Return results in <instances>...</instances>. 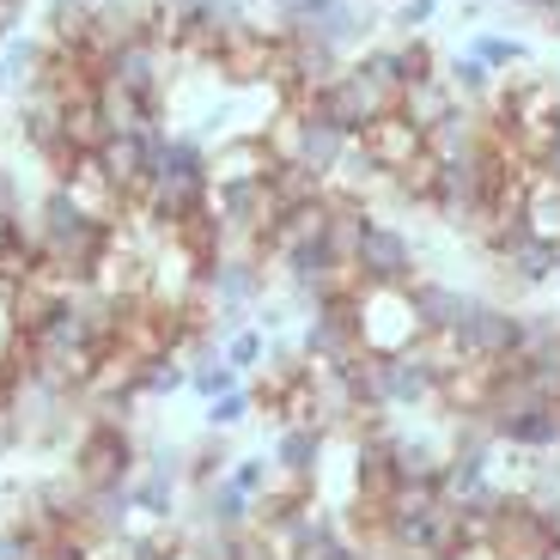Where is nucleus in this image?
<instances>
[{
    "instance_id": "3",
    "label": "nucleus",
    "mask_w": 560,
    "mask_h": 560,
    "mask_svg": "<svg viewBox=\"0 0 560 560\" xmlns=\"http://www.w3.org/2000/svg\"><path fill=\"white\" fill-rule=\"evenodd\" d=\"M305 110H317L323 122H336L341 135H353V140H360L365 128L378 122V116H390V110H396V98L384 92L378 80H365V73L348 61V68H341L329 85H317V92H311V98H305Z\"/></svg>"
},
{
    "instance_id": "35",
    "label": "nucleus",
    "mask_w": 560,
    "mask_h": 560,
    "mask_svg": "<svg viewBox=\"0 0 560 560\" xmlns=\"http://www.w3.org/2000/svg\"><path fill=\"white\" fill-rule=\"evenodd\" d=\"M25 7H31V0H0V43L19 37V25H25Z\"/></svg>"
},
{
    "instance_id": "32",
    "label": "nucleus",
    "mask_w": 560,
    "mask_h": 560,
    "mask_svg": "<svg viewBox=\"0 0 560 560\" xmlns=\"http://www.w3.org/2000/svg\"><path fill=\"white\" fill-rule=\"evenodd\" d=\"M518 372L536 384V396H542L548 408H560V341H555L548 353H536V360H524Z\"/></svg>"
},
{
    "instance_id": "15",
    "label": "nucleus",
    "mask_w": 560,
    "mask_h": 560,
    "mask_svg": "<svg viewBox=\"0 0 560 560\" xmlns=\"http://www.w3.org/2000/svg\"><path fill=\"white\" fill-rule=\"evenodd\" d=\"M275 165L280 159L268 135H220V147H213V183H268Z\"/></svg>"
},
{
    "instance_id": "7",
    "label": "nucleus",
    "mask_w": 560,
    "mask_h": 560,
    "mask_svg": "<svg viewBox=\"0 0 560 560\" xmlns=\"http://www.w3.org/2000/svg\"><path fill=\"white\" fill-rule=\"evenodd\" d=\"M360 293V287H353ZM353 293H336V299H323L317 311H311L305 323H299V353H305V365H348L360 348V311H353Z\"/></svg>"
},
{
    "instance_id": "6",
    "label": "nucleus",
    "mask_w": 560,
    "mask_h": 560,
    "mask_svg": "<svg viewBox=\"0 0 560 560\" xmlns=\"http://www.w3.org/2000/svg\"><path fill=\"white\" fill-rule=\"evenodd\" d=\"M268 275L275 268L256 250H220L208 268H201V311H250L268 299Z\"/></svg>"
},
{
    "instance_id": "24",
    "label": "nucleus",
    "mask_w": 560,
    "mask_h": 560,
    "mask_svg": "<svg viewBox=\"0 0 560 560\" xmlns=\"http://www.w3.org/2000/svg\"><path fill=\"white\" fill-rule=\"evenodd\" d=\"M232 433H208L201 445H189V488H208V481H220L225 469H232Z\"/></svg>"
},
{
    "instance_id": "41",
    "label": "nucleus",
    "mask_w": 560,
    "mask_h": 560,
    "mask_svg": "<svg viewBox=\"0 0 560 560\" xmlns=\"http://www.w3.org/2000/svg\"><path fill=\"white\" fill-rule=\"evenodd\" d=\"M171 560H196V555H189V548H183V542H177V555H171Z\"/></svg>"
},
{
    "instance_id": "13",
    "label": "nucleus",
    "mask_w": 560,
    "mask_h": 560,
    "mask_svg": "<svg viewBox=\"0 0 560 560\" xmlns=\"http://www.w3.org/2000/svg\"><path fill=\"white\" fill-rule=\"evenodd\" d=\"M98 80L128 85V92H140L147 104L165 110V43H122V49L98 68Z\"/></svg>"
},
{
    "instance_id": "42",
    "label": "nucleus",
    "mask_w": 560,
    "mask_h": 560,
    "mask_svg": "<svg viewBox=\"0 0 560 560\" xmlns=\"http://www.w3.org/2000/svg\"><path fill=\"white\" fill-rule=\"evenodd\" d=\"M360 7H378V0H360Z\"/></svg>"
},
{
    "instance_id": "23",
    "label": "nucleus",
    "mask_w": 560,
    "mask_h": 560,
    "mask_svg": "<svg viewBox=\"0 0 560 560\" xmlns=\"http://www.w3.org/2000/svg\"><path fill=\"white\" fill-rule=\"evenodd\" d=\"M268 196H275L280 213H287V208H305V201L329 196V183L311 177L305 165H275V171H268Z\"/></svg>"
},
{
    "instance_id": "22",
    "label": "nucleus",
    "mask_w": 560,
    "mask_h": 560,
    "mask_svg": "<svg viewBox=\"0 0 560 560\" xmlns=\"http://www.w3.org/2000/svg\"><path fill=\"white\" fill-rule=\"evenodd\" d=\"M43 37H49V49H80L85 31H92V0H49L43 7Z\"/></svg>"
},
{
    "instance_id": "31",
    "label": "nucleus",
    "mask_w": 560,
    "mask_h": 560,
    "mask_svg": "<svg viewBox=\"0 0 560 560\" xmlns=\"http://www.w3.org/2000/svg\"><path fill=\"white\" fill-rule=\"evenodd\" d=\"M439 19V0H396L390 7V37H427V25Z\"/></svg>"
},
{
    "instance_id": "17",
    "label": "nucleus",
    "mask_w": 560,
    "mask_h": 560,
    "mask_svg": "<svg viewBox=\"0 0 560 560\" xmlns=\"http://www.w3.org/2000/svg\"><path fill=\"white\" fill-rule=\"evenodd\" d=\"M457 104H463V98L445 85V73H433V80H415V85L402 92V98H396V116H408V122H415L420 135H433V128L445 122V116L457 110Z\"/></svg>"
},
{
    "instance_id": "33",
    "label": "nucleus",
    "mask_w": 560,
    "mask_h": 560,
    "mask_svg": "<svg viewBox=\"0 0 560 560\" xmlns=\"http://www.w3.org/2000/svg\"><path fill=\"white\" fill-rule=\"evenodd\" d=\"M0 560H43V542L25 536L19 524H7V530H0Z\"/></svg>"
},
{
    "instance_id": "44",
    "label": "nucleus",
    "mask_w": 560,
    "mask_h": 560,
    "mask_svg": "<svg viewBox=\"0 0 560 560\" xmlns=\"http://www.w3.org/2000/svg\"><path fill=\"white\" fill-rule=\"evenodd\" d=\"M555 560H560V555H555Z\"/></svg>"
},
{
    "instance_id": "12",
    "label": "nucleus",
    "mask_w": 560,
    "mask_h": 560,
    "mask_svg": "<svg viewBox=\"0 0 560 560\" xmlns=\"http://www.w3.org/2000/svg\"><path fill=\"white\" fill-rule=\"evenodd\" d=\"M360 153L372 159V171H378L384 183L390 177H402L408 165H415V159H427V135H420L415 122H408V116H378V122L365 128L360 135Z\"/></svg>"
},
{
    "instance_id": "21",
    "label": "nucleus",
    "mask_w": 560,
    "mask_h": 560,
    "mask_svg": "<svg viewBox=\"0 0 560 560\" xmlns=\"http://www.w3.org/2000/svg\"><path fill=\"white\" fill-rule=\"evenodd\" d=\"M524 232L560 244V183L548 177V171H536V177L524 183Z\"/></svg>"
},
{
    "instance_id": "18",
    "label": "nucleus",
    "mask_w": 560,
    "mask_h": 560,
    "mask_svg": "<svg viewBox=\"0 0 560 560\" xmlns=\"http://www.w3.org/2000/svg\"><path fill=\"white\" fill-rule=\"evenodd\" d=\"M439 73H445V85L457 92L463 104H476V110H488V104L500 98V85H505L500 73H493L488 61H476L469 49H457V56H445V61H439Z\"/></svg>"
},
{
    "instance_id": "39",
    "label": "nucleus",
    "mask_w": 560,
    "mask_h": 560,
    "mask_svg": "<svg viewBox=\"0 0 560 560\" xmlns=\"http://www.w3.org/2000/svg\"><path fill=\"white\" fill-rule=\"evenodd\" d=\"M505 7H518V13H530V19H536V13L548 7V0H505Z\"/></svg>"
},
{
    "instance_id": "19",
    "label": "nucleus",
    "mask_w": 560,
    "mask_h": 560,
    "mask_svg": "<svg viewBox=\"0 0 560 560\" xmlns=\"http://www.w3.org/2000/svg\"><path fill=\"white\" fill-rule=\"evenodd\" d=\"M353 68L365 73V80H378L390 98H402L408 85H415V73H408V49H402V37H390V43H365L360 56H353Z\"/></svg>"
},
{
    "instance_id": "34",
    "label": "nucleus",
    "mask_w": 560,
    "mask_h": 560,
    "mask_svg": "<svg viewBox=\"0 0 560 560\" xmlns=\"http://www.w3.org/2000/svg\"><path fill=\"white\" fill-rule=\"evenodd\" d=\"M329 7H341V0H287V7H280V19H287V25H317Z\"/></svg>"
},
{
    "instance_id": "25",
    "label": "nucleus",
    "mask_w": 560,
    "mask_h": 560,
    "mask_svg": "<svg viewBox=\"0 0 560 560\" xmlns=\"http://www.w3.org/2000/svg\"><path fill=\"white\" fill-rule=\"evenodd\" d=\"M177 390H189V365L177 353H159V360L140 365V402H165Z\"/></svg>"
},
{
    "instance_id": "30",
    "label": "nucleus",
    "mask_w": 560,
    "mask_h": 560,
    "mask_svg": "<svg viewBox=\"0 0 560 560\" xmlns=\"http://www.w3.org/2000/svg\"><path fill=\"white\" fill-rule=\"evenodd\" d=\"M225 476H232V488H244L250 500H262V493L280 481V469H275V457L262 451V457H232V469H225Z\"/></svg>"
},
{
    "instance_id": "16",
    "label": "nucleus",
    "mask_w": 560,
    "mask_h": 560,
    "mask_svg": "<svg viewBox=\"0 0 560 560\" xmlns=\"http://www.w3.org/2000/svg\"><path fill=\"white\" fill-rule=\"evenodd\" d=\"M49 73V37H7L0 43V85L7 92H31V85Z\"/></svg>"
},
{
    "instance_id": "38",
    "label": "nucleus",
    "mask_w": 560,
    "mask_h": 560,
    "mask_svg": "<svg viewBox=\"0 0 560 560\" xmlns=\"http://www.w3.org/2000/svg\"><path fill=\"white\" fill-rule=\"evenodd\" d=\"M542 171L560 183V128H555V140H548V153H542Z\"/></svg>"
},
{
    "instance_id": "27",
    "label": "nucleus",
    "mask_w": 560,
    "mask_h": 560,
    "mask_svg": "<svg viewBox=\"0 0 560 560\" xmlns=\"http://www.w3.org/2000/svg\"><path fill=\"white\" fill-rule=\"evenodd\" d=\"M244 372L238 365H225V360H208V365H189V390L201 396V402H220V396H232V390H244Z\"/></svg>"
},
{
    "instance_id": "26",
    "label": "nucleus",
    "mask_w": 560,
    "mask_h": 560,
    "mask_svg": "<svg viewBox=\"0 0 560 560\" xmlns=\"http://www.w3.org/2000/svg\"><path fill=\"white\" fill-rule=\"evenodd\" d=\"M560 341V311H518V360H536V353H548Z\"/></svg>"
},
{
    "instance_id": "40",
    "label": "nucleus",
    "mask_w": 560,
    "mask_h": 560,
    "mask_svg": "<svg viewBox=\"0 0 560 560\" xmlns=\"http://www.w3.org/2000/svg\"><path fill=\"white\" fill-rule=\"evenodd\" d=\"M256 7H275V13H280V7H287V0H250V13H256Z\"/></svg>"
},
{
    "instance_id": "1",
    "label": "nucleus",
    "mask_w": 560,
    "mask_h": 560,
    "mask_svg": "<svg viewBox=\"0 0 560 560\" xmlns=\"http://www.w3.org/2000/svg\"><path fill=\"white\" fill-rule=\"evenodd\" d=\"M427 250H420L415 232H402L396 220H384L378 208L365 213V232H360V250H353V275L360 287H384V293H402L427 275Z\"/></svg>"
},
{
    "instance_id": "14",
    "label": "nucleus",
    "mask_w": 560,
    "mask_h": 560,
    "mask_svg": "<svg viewBox=\"0 0 560 560\" xmlns=\"http://www.w3.org/2000/svg\"><path fill=\"white\" fill-rule=\"evenodd\" d=\"M196 530H225V536H244L256 530V500L244 488H232V476L208 481V488H196Z\"/></svg>"
},
{
    "instance_id": "36",
    "label": "nucleus",
    "mask_w": 560,
    "mask_h": 560,
    "mask_svg": "<svg viewBox=\"0 0 560 560\" xmlns=\"http://www.w3.org/2000/svg\"><path fill=\"white\" fill-rule=\"evenodd\" d=\"M488 19V0H457V25H481Z\"/></svg>"
},
{
    "instance_id": "11",
    "label": "nucleus",
    "mask_w": 560,
    "mask_h": 560,
    "mask_svg": "<svg viewBox=\"0 0 560 560\" xmlns=\"http://www.w3.org/2000/svg\"><path fill=\"white\" fill-rule=\"evenodd\" d=\"M275 469L280 481H299V488H317L323 481V457H329V427L323 420H293V427H275Z\"/></svg>"
},
{
    "instance_id": "10",
    "label": "nucleus",
    "mask_w": 560,
    "mask_h": 560,
    "mask_svg": "<svg viewBox=\"0 0 560 560\" xmlns=\"http://www.w3.org/2000/svg\"><path fill=\"white\" fill-rule=\"evenodd\" d=\"M488 262L500 280H512V293H536V287L560 280V244L536 238V232H512L500 250H488Z\"/></svg>"
},
{
    "instance_id": "29",
    "label": "nucleus",
    "mask_w": 560,
    "mask_h": 560,
    "mask_svg": "<svg viewBox=\"0 0 560 560\" xmlns=\"http://www.w3.org/2000/svg\"><path fill=\"white\" fill-rule=\"evenodd\" d=\"M256 415V384H244V390H232V396H220V402H208V433H238L244 420Z\"/></svg>"
},
{
    "instance_id": "20",
    "label": "nucleus",
    "mask_w": 560,
    "mask_h": 560,
    "mask_svg": "<svg viewBox=\"0 0 560 560\" xmlns=\"http://www.w3.org/2000/svg\"><path fill=\"white\" fill-rule=\"evenodd\" d=\"M463 49H469L476 61H488V68L500 73V80H512V68H530V43L512 37V31H488V25H481L476 37L463 43Z\"/></svg>"
},
{
    "instance_id": "43",
    "label": "nucleus",
    "mask_w": 560,
    "mask_h": 560,
    "mask_svg": "<svg viewBox=\"0 0 560 560\" xmlns=\"http://www.w3.org/2000/svg\"><path fill=\"white\" fill-rule=\"evenodd\" d=\"M92 7H104V0H92Z\"/></svg>"
},
{
    "instance_id": "4",
    "label": "nucleus",
    "mask_w": 560,
    "mask_h": 560,
    "mask_svg": "<svg viewBox=\"0 0 560 560\" xmlns=\"http://www.w3.org/2000/svg\"><path fill=\"white\" fill-rule=\"evenodd\" d=\"M451 348H457L463 365H488V372H500V365L518 360V305H500V299H476V311L457 323V336H451Z\"/></svg>"
},
{
    "instance_id": "2",
    "label": "nucleus",
    "mask_w": 560,
    "mask_h": 560,
    "mask_svg": "<svg viewBox=\"0 0 560 560\" xmlns=\"http://www.w3.org/2000/svg\"><path fill=\"white\" fill-rule=\"evenodd\" d=\"M140 439L128 433V420H85L80 439H73V481L80 488H128L140 476Z\"/></svg>"
},
{
    "instance_id": "8",
    "label": "nucleus",
    "mask_w": 560,
    "mask_h": 560,
    "mask_svg": "<svg viewBox=\"0 0 560 560\" xmlns=\"http://www.w3.org/2000/svg\"><path fill=\"white\" fill-rule=\"evenodd\" d=\"M171 122H159V128H147V135H110L98 147V165H104V177L122 189V201L128 208H140V196L153 189V171H159V135H165Z\"/></svg>"
},
{
    "instance_id": "9",
    "label": "nucleus",
    "mask_w": 560,
    "mask_h": 560,
    "mask_svg": "<svg viewBox=\"0 0 560 560\" xmlns=\"http://www.w3.org/2000/svg\"><path fill=\"white\" fill-rule=\"evenodd\" d=\"M402 293H408V305H415V323H420L427 341L457 336V323L469 317L476 299H481V293H469V287H457V280H445V275H420L415 287H402Z\"/></svg>"
},
{
    "instance_id": "37",
    "label": "nucleus",
    "mask_w": 560,
    "mask_h": 560,
    "mask_svg": "<svg viewBox=\"0 0 560 560\" xmlns=\"http://www.w3.org/2000/svg\"><path fill=\"white\" fill-rule=\"evenodd\" d=\"M536 25H542V31H548V37H560V0H548L542 13H536Z\"/></svg>"
},
{
    "instance_id": "28",
    "label": "nucleus",
    "mask_w": 560,
    "mask_h": 560,
    "mask_svg": "<svg viewBox=\"0 0 560 560\" xmlns=\"http://www.w3.org/2000/svg\"><path fill=\"white\" fill-rule=\"evenodd\" d=\"M220 360H225V365H238L244 378H256V372H262V360H268V336L250 323V329H238V336H225V341H220Z\"/></svg>"
},
{
    "instance_id": "5",
    "label": "nucleus",
    "mask_w": 560,
    "mask_h": 560,
    "mask_svg": "<svg viewBox=\"0 0 560 560\" xmlns=\"http://www.w3.org/2000/svg\"><path fill=\"white\" fill-rule=\"evenodd\" d=\"M488 555L493 560H555L560 555V530L524 500L518 488H505L500 512H493V530H488Z\"/></svg>"
}]
</instances>
